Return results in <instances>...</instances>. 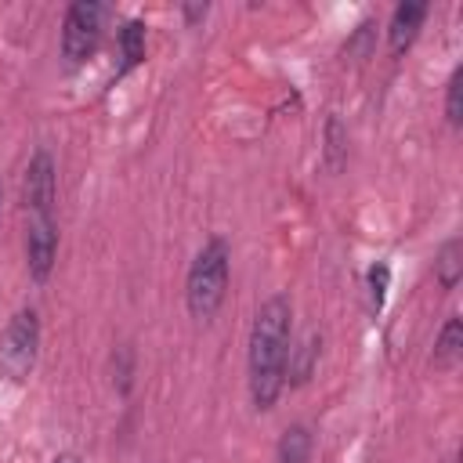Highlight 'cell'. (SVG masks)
<instances>
[{
  "mask_svg": "<svg viewBox=\"0 0 463 463\" xmlns=\"http://www.w3.org/2000/svg\"><path fill=\"white\" fill-rule=\"evenodd\" d=\"M101 14H105V7L94 4V0H76V4L65 7V18H61V58H65L69 69L83 65L98 51Z\"/></svg>",
  "mask_w": 463,
  "mask_h": 463,
  "instance_id": "obj_4",
  "label": "cell"
},
{
  "mask_svg": "<svg viewBox=\"0 0 463 463\" xmlns=\"http://www.w3.org/2000/svg\"><path fill=\"white\" fill-rule=\"evenodd\" d=\"M54 195H58V174H54V159L51 152H36L25 166L22 177V203L29 217H54Z\"/></svg>",
  "mask_w": 463,
  "mask_h": 463,
  "instance_id": "obj_5",
  "label": "cell"
},
{
  "mask_svg": "<svg viewBox=\"0 0 463 463\" xmlns=\"http://www.w3.org/2000/svg\"><path fill=\"white\" fill-rule=\"evenodd\" d=\"M0 199H4V184H0Z\"/></svg>",
  "mask_w": 463,
  "mask_h": 463,
  "instance_id": "obj_19",
  "label": "cell"
},
{
  "mask_svg": "<svg viewBox=\"0 0 463 463\" xmlns=\"http://www.w3.org/2000/svg\"><path fill=\"white\" fill-rule=\"evenodd\" d=\"M311 445H315L311 430H307L304 423H293V427L282 430V438H279V445H275V459H279V463H307Z\"/></svg>",
  "mask_w": 463,
  "mask_h": 463,
  "instance_id": "obj_12",
  "label": "cell"
},
{
  "mask_svg": "<svg viewBox=\"0 0 463 463\" xmlns=\"http://www.w3.org/2000/svg\"><path fill=\"white\" fill-rule=\"evenodd\" d=\"M141 61H145V25L137 18H130L119 29V69H116V80H123Z\"/></svg>",
  "mask_w": 463,
  "mask_h": 463,
  "instance_id": "obj_9",
  "label": "cell"
},
{
  "mask_svg": "<svg viewBox=\"0 0 463 463\" xmlns=\"http://www.w3.org/2000/svg\"><path fill=\"white\" fill-rule=\"evenodd\" d=\"M318 351H322V336L318 333H307L297 347H289V358H286V383L300 387L311 380L315 365H318Z\"/></svg>",
  "mask_w": 463,
  "mask_h": 463,
  "instance_id": "obj_8",
  "label": "cell"
},
{
  "mask_svg": "<svg viewBox=\"0 0 463 463\" xmlns=\"http://www.w3.org/2000/svg\"><path fill=\"white\" fill-rule=\"evenodd\" d=\"M289 297L275 293L268 297L257 315H253V329H250V347H246V383H250V398L260 412H268L282 387H286V358H289Z\"/></svg>",
  "mask_w": 463,
  "mask_h": 463,
  "instance_id": "obj_1",
  "label": "cell"
},
{
  "mask_svg": "<svg viewBox=\"0 0 463 463\" xmlns=\"http://www.w3.org/2000/svg\"><path fill=\"white\" fill-rule=\"evenodd\" d=\"M459 90H463V65H456L452 76H449V83H445V119H449V127H459L463 123Z\"/></svg>",
  "mask_w": 463,
  "mask_h": 463,
  "instance_id": "obj_15",
  "label": "cell"
},
{
  "mask_svg": "<svg viewBox=\"0 0 463 463\" xmlns=\"http://www.w3.org/2000/svg\"><path fill=\"white\" fill-rule=\"evenodd\" d=\"M423 18H427V4H420V0H405V4L394 7L391 25H387V43H391V54L394 58H402L416 43Z\"/></svg>",
  "mask_w": 463,
  "mask_h": 463,
  "instance_id": "obj_7",
  "label": "cell"
},
{
  "mask_svg": "<svg viewBox=\"0 0 463 463\" xmlns=\"http://www.w3.org/2000/svg\"><path fill=\"white\" fill-rule=\"evenodd\" d=\"M373 47H376V22L365 18V22H358V29L347 36V43H344V58H351L354 65H362L365 58H373Z\"/></svg>",
  "mask_w": 463,
  "mask_h": 463,
  "instance_id": "obj_14",
  "label": "cell"
},
{
  "mask_svg": "<svg viewBox=\"0 0 463 463\" xmlns=\"http://www.w3.org/2000/svg\"><path fill=\"white\" fill-rule=\"evenodd\" d=\"M58 257V228L54 217H29L25 224V268L33 282H47Z\"/></svg>",
  "mask_w": 463,
  "mask_h": 463,
  "instance_id": "obj_6",
  "label": "cell"
},
{
  "mask_svg": "<svg viewBox=\"0 0 463 463\" xmlns=\"http://www.w3.org/2000/svg\"><path fill=\"white\" fill-rule=\"evenodd\" d=\"M459 358H463V322H459V315H452V318L441 326V333H438V344H434V369L449 373V369H456Z\"/></svg>",
  "mask_w": 463,
  "mask_h": 463,
  "instance_id": "obj_10",
  "label": "cell"
},
{
  "mask_svg": "<svg viewBox=\"0 0 463 463\" xmlns=\"http://www.w3.org/2000/svg\"><path fill=\"white\" fill-rule=\"evenodd\" d=\"M387 282H391V268H387V264H373V268H369V275H365V286H369V307H373V311H380V307H383Z\"/></svg>",
  "mask_w": 463,
  "mask_h": 463,
  "instance_id": "obj_16",
  "label": "cell"
},
{
  "mask_svg": "<svg viewBox=\"0 0 463 463\" xmlns=\"http://www.w3.org/2000/svg\"><path fill=\"white\" fill-rule=\"evenodd\" d=\"M51 463H83V459H80L76 452H61V456H54Z\"/></svg>",
  "mask_w": 463,
  "mask_h": 463,
  "instance_id": "obj_18",
  "label": "cell"
},
{
  "mask_svg": "<svg viewBox=\"0 0 463 463\" xmlns=\"http://www.w3.org/2000/svg\"><path fill=\"white\" fill-rule=\"evenodd\" d=\"M40 358V315L22 307L0 329V376L11 383H25Z\"/></svg>",
  "mask_w": 463,
  "mask_h": 463,
  "instance_id": "obj_3",
  "label": "cell"
},
{
  "mask_svg": "<svg viewBox=\"0 0 463 463\" xmlns=\"http://www.w3.org/2000/svg\"><path fill=\"white\" fill-rule=\"evenodd\" d=\"M459 275H463V242L449 239V242H441V250L434 257V279L441 289H456Z\"/></svg>",
  "mask_w": 463,
  "mask_h": 463,
  "instance_id": "obj_13",
  "label": "cell"
},
{
  "mask_svg": "<svg viewBox=\"0 0 463 463\" xmlns=\"http://www.w3.org/2000/svg\"><path fill=\"white\" fill-rule=\"evenodd\" d=\"M206 11H210L206 4H184V7H181V14H184L188 22H203V18H206Z\"/></svg>",
  "mask_w": 463,
  "mask_h": 463,
  "instance_id": "obj_17",
  "label": "cell"
},
{
  "mask_svg": "<svg viewBox=\"0 0 463 463\" xmlns=\"http://www.w3.org/2000/svg\"><path fill=\"white\" fill-rule=\"evenodd\" d=\"M344 163H347V127L340 123V116H329L322 130V166L329 174H340Z\"/></svg>",
  "mask_w": 463,
  "mask_h": 463,
  "instance_id": "obj_11",
  "label": "cell"
},
{
  "mask_svg": "<svg viewBox=\"0 0 463 463\" xmlns=\"http://www.w3.org/2000/svg\"><path fill=\"white\" fill-rule=\"evenodd\" d=\"M228 260H232V250L221 235L206 239L199 246V253L192 257V268H188V279H184V304H188V315L195 322H210L217 315V307L224 304Z\"/></svg>",
  "mask_w": 463,
  "mask_h": 463,
  "instance_id": "obj_2",
  "label": "cell"
}]
</instances>
